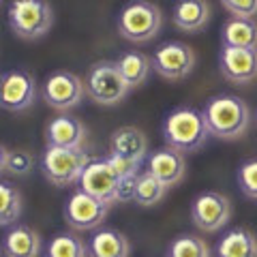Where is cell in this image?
I'll use <instances>...</instances> for the list:
<instances>
[{"instance_id":"cell-26","label":"cell","mask_w":257,"mask_h":257,"mask_svg":"<svg viewBox=\"0 0 257 257\" xmlns=\"http://www.w3.org/2000/svg\"><path fill=\"white\" fill-rule=\"evenodd\" d=\"M167 257H210V248H208L206 240L199 236L184 234L172 240L170 248H167Z\"/></svg>"},{"instance_id":"cell-18","label":"cell","mask_w":257,"mask_h":257,"mask_svg":"<svg viewBox=\"0 0 257 257\" xmlns=\"http://www.w3.org/2000/svg\"><path fill=\"white\" fill-rule=\"evenodd\" d=\"M5 257H39L41 238L28 225H13L3 238Z\"/></svg>"},{"instance_id":"cell-20","label":"cell","mask_w":257,"mask_h":257,"mask_svg":"<svg viewBox=\"0 0 257 257\" xmlns=\"http://www.w3.org/2000/svg\"><path fill=\"white\" fill-rule=\"evenodd\" d=\"M216 257H257V236L246 227L225 231L216 242Z\"/></svg>"},{"instance_id":"cell-14","label":"cell","mask_w":257,"mask_h":257,"mask_svg":"<svg viewBox=\"0 0 257 257\" xmlns=\"http://www.w3.org/2000/svg\"><path fill=\"white\" fill-rule=\"evenodd\" d=\"M146 165H148V172L163 182L167 189H172L174 184H178L184 178V172H187L184 155L170 148V146L150 152L148 159H146Z\"/></svg>"},{"instance_id":"cell-7","label":"cell","mask_w":257,"mask_h":257,"mask_svg":"<svg viewBox=\"0 0 257 257\" xmlns=\"http://www.w3.org/2000/svg\"><path fill=\"white\" fill-rule=\"evenodd\" d=\"M152 69L170 82H180L195 69V52L182 41H167L152 54Z\"/></svg>"},{"instance_id":"cell-6","label":"cell","mask_w":257,"mask_h":257,"mask_svg":"<svg viewBox=\"0 0 257 257\" xmlns=\"http://www.w3.org/2000/svg\"><path fill=\"white\" fill-rule=\"evenodd\" d=\"M90 157L84 148H52L47 146L41 159L43 176L56 187H67L82 178Z\"/></svg>"},{"instance_id":"cell-28","label":"cell","mask_w":257,"mask_h":257,"mask_svg":"<svg viewBox=\"0 0 257 257\" xmlns=\"http://www.w3.org/2000/svg\"><path fill=\"white\" fill-rule=\"evenodd\" d=\"M238 187L246 197L257 199V159H248L238 170Z\"/></svg>"},{"instance_id":"cell-25","label":"cell","mask_w":257,"mask_h":257,"mask_svg":"<svg viewBox=\"0 0 257 257\" xmlns=\"http://www.w3.org/2000/svg\"><path fill=\"white\" fill-rule=\"evenodd\" d=\"M47 257H88V244L75 234H58L47 244Z\"/></svg>"},{"instance_id":"cell-23","label":"cell","mask_w":257,"mask_h":257,"mask_svg":"<svg viewBox=\"0 0 257 257\" xmlns=\"http://www.w3.org/2000/svg\"><path fill=\"white\" fill-rule=\"evenodd\" d=\"M167 187L159 178H155L148 170L138 176V187H135V204L144 208L157 206L165 197Z\"/></svg>"},{"instance_id":"cell-22","label":"cell","mask_w":257,"mask_h":257,"mask_svg":"<svg viewBox=\"0 0 257 257\" xmlns=\"http://www.w3.org/2000/svg\"><path fill=\"white\" fill-rule=\"evenodd\" d=\"M120 73H122L124 82L128 84V88H140L144 82L148 79L150 71H152V58L142 52H124L120 58L116 60Z\"/></svg>"},{"instance_id":"cell-15","label":"cell","mask_w":257,"mask_h":257,"mask_svg":"<svg viewBox=\"0 0 257 257\" xmlns=\"http://www.w3.org/2000/svg\"><path fill=\"white\" fill-rule=\"evenodd\" d=\"M45 140L52 148H82L86 140V126L75 116H58L47 124Z\"/></svg>"},{"instance_id":"cell-30","label":"cell","mask_w":257,"mask_h":257,"mask_svg":"<svg viewBox=\"0 0 257 257\" xmlns=\"http://www.w3.org/2000/svg\"><path fill=\"white\" fill-rule=\"evenodd\" d=\"M105 159L111 163V167H114V170L118 172L120 178H124V176H140V174H142V172H140V167H142L140 161L124 159V157H118V155H107Z\"/></svg>"},{"instance_id":"cell-17","label":"cell","mask_w":257,"mask_h":257,"mask_svg":"<svg viewBox=\"0 0 257 257\" xmlns=\"http://www.w3.org/2000/svg\"><path fill=\"white\" fill-rule=\"evenodd\" d=\"M131 244L114 227H101L88 240V257H128Z\"/></svg>"},{"instance_id":"cell-29","label":"cell","mask_w":257,"mask_h":257,"mask_svg":"<svg viewBox=\"0 0 257 257\" xmlns=\"http://www.w3.org/2000/svg\"><path fill=\"white\" fill-rule=\"evenodd\" d=\"M221 5L234 18H255L257 15V0H221Z\"/></svg>"},{"instance_id":"cell-27","label":"cell","mask_w":257,"mask_h":257,"mask_svg":"<svg viewBox=\"0 0 257 257\" xmlns=\"http://www.w3.org/2000/svg\"><path fill=\"white\" fill-rule=\"evenodd\" d=\"M35 161H32L30 152L26 150H9L7 146L0 148V170L3 174H13V176H26Z\"/></svg>"},{"instance_id":"cell-4","label":"cell","mask_w":257,"mask_h":257,"mask_svg":"<svg viewBox=\"0 0 257 257\" xmlns=\"http://www.w3.org/2000/svg\"><path fill=\"white\" fill-rule=\"evenodd\" d=\"M161 24H163V18H161V9L157 5L148 3V0H133L120 11L118 32L126 41L146 43L159 35Z\"/></svg>"},{"instance_id":"cell-21","label":"cell","mask_w":257,"mask_h":257,"mask_svg":"<svg viewBox=\"0 0 257 257\" xmlns=\"http://www.w3.org/2000/svg\"><path fill=\"white\" fill-rule=\"evenodd\" d=\"M223 47H257V22L253 18H229L221 28Z\"/></svg>"},{"instance_id":"cell-5","label":"cell","mask_w":257,"mask_h":257,"mask_svg":"<svg viewBox=\"0 0 257 257\" xmlns=\"http://www.w3.org/2000/svg\"><path fill=\"white\" fill-rule=\"evenodd\" d=\"M84 86H86V94L90 96L94 103L105 105V107L118 105L126 96V92L131 90L128 84L124 82L122 73H120L118 64L111 60L94 62L92 67L88 69Z\"/></svg>"},{"instance_id":"cell-3","label":"cell","mask_w":257,"mask_h":257,"mask_svg":"<svg viewBox=\"0 0 257 257\" xmlns=\"http://www.w3.org/2000/svg\"><path fill=\"white\" fill-rule=\"evenodd\" d=\"M9 26L20 39H41L54 26V11L47 0H13L9 5Z\"/></svg>"},{"instance_id":"cell-1","label":"cell","mask_w":257,"mask_h":257,"mask_svg":"<svg viewBox=\"0 0 257 257\" xmlns=\"http://www.w3.org/2000/svg\"><path fill=\"white\" fill-rule=\"evenodd\" d=\"M202 111L210 135L225 142L240 140L251 122V109L236 94H216L206 101Z\"/></svg>"},{"instance_id":"cell-10","label":"cell","mask_w":257,"mask_h":257,"mask_svg":"<svg viewBox=\"0 0 257 257\" xmlns=\"http://www.w3.org/2000/svg\"><path fill=\"white\" fill-rule=\"evenodd\" d=\"M229 216H231V204L223 193L204 191L191 204V219L195 223V227L208 231V234L225 227Z\"/></svg>"},{"instance_id":"cell-16","label":"cell","mask_w":257,"mask_h":257,"mask_svg":"<svg viewBox=\"0 0 257 257\" xmlns=\"http://www.w3.org/2000/svg\"><path fill=\"white\" fill-rule=\"evenodd\" d=\"M109 155H118L124 159L142 161L148 155V140L140 128L135 126H120L109 138Z\"/></svg>"},{"instance_id":"cell-12","label":"cell","mask_w":257,"mask_h":257,"mask_svg":"<svg viewBox=\"0 0 257 257\" xmlns=\"http://www.w3.org/2000/svg\"><path fill=\"white\" fill-rule=\"evenodd\" d=\"M0 90H3L0 101L7 111H24L37 99V79L26 69H11L3 73Z\"/></svg>"},{"instance_id":"cell-2","label":"cell","mask_w":257,"mask_h":257,"mask_svg":"<svg viewBox=\"0 0 257 257\" xmlns=\"http://www.w3.org/2000/svg\"><path fill=\"white\" fill-rule=\"evenodd\" d=\"M210 135L204 111L197 107H176L163 122V140L170 148L191 155L204 146Z\"/></svg>"},{"instance_id":"cell-13","label":"cell","mask_w":257,"mask_h":257,"mask_svg":"<svg viewBox=\"0 0 257 257\" xmlns=\"http://www.w3.org/2000/svg\"><path fill=\"white\" fill-rule=\"evenodd\" d=\"M219 67L225 79L234 84H248L257 77V47H223Z\"/></svg>"},{"instance_id":"cell-8","label":"cell","mask_w":257,"mask_h":257,"mask_svg":"<svg viewBox=\"0 0 257 257\" xmlns=\"http://www.w3.org/2000/svg\"><path fill=\"white\" fill-rule=\"evenodd\" d=\"M79 182V191H86L88 195L101 199L103 204H116L118 202V187H120V176L111 167L107 159H96L86 165Z\"/></svg>"},{"instance_id":"cell-24","label":"cell","mask_w":257,"mask_h":257,"mask_svg":"<svg viewBox=\"0 0 257 257\" xmlns=\"http://www.w3.org/2000/svg\"><path fill=\"white\" fill-rule=\"evenodd\" d=\"M22 214V195L11 182H0V225L9 227Z\"/></svg>"},{"instance_id":"cell-11","label":"cell","mask_w":257,"mask_h":257,"mask_svg":"<svg viewBox=\"0 0 257 257\" xmlns=\"http://www.w3.org/2000/svg\"><path fill=\"white\" fill-rule=\"evenodd\" d=\"M107 210L109 206L103 204L101 199L88 195L86 191H75L64 204V221L77 231L96 229L105 221Z\"/></svg>"},{"instance_id":"cell-31","label":"cell","mask_w":257,"mask_h":257,"mask_svg":"<svg viewBox=\"0 0 257 257\" xmlns=\"http://www.w3.org/2000/svg\"><path fill=\"white\" fill-rule=\"evenodd\" d=\"M135 187H138V176H124V178H120L118 202H135Z\"/></svg>"},{"instance_id":"cell-19","label":"cell","mask_w":257,"mask_h":257,"mask_svg":"<svg viewBox=\"0 0 257 257\" xmlns=\"http://www.w3.org/2000/svg\"><path fill=\"white\" fill-rule=\"evenodd\" d=\"M210 20V5L206 0H178L172 9V22L184 32H199Z\"/></svg>"},{"instance_id":"cell-9","label":"cell","mask_w":257,"mask_h":257,"mask_svg":"<svg viewBox=\"0 0 257 257\" xmlns=\"http://www.w3.org/2000/svg\"><path fill=\"white\" fill-rule=\"evenodd\" d=\"M41 94L50 107L64 111L82 103L86 94V86L84 79L71 73V71H54L52 75H47Z\"/></svg>"}]
</instances>
